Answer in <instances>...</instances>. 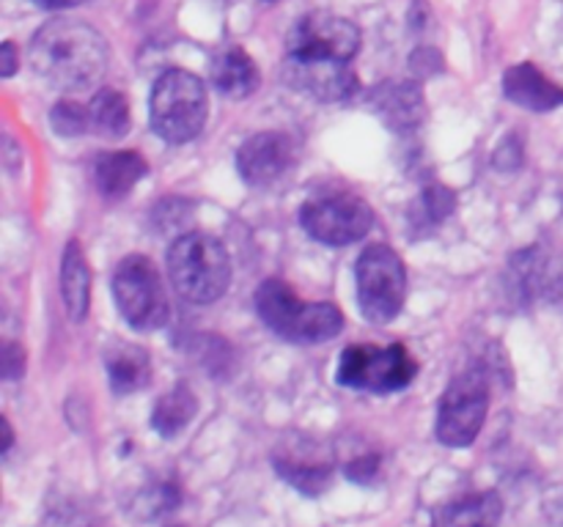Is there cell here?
Returning a JSON list of instances; mask_svg holds the SVG:
<instances>
[{"label": "cell", "mask_w": 563, "mask_h": 527, "mask_svg": "<svg viewBox=\"0 0 563 527\" xmlns=\"http://www.w3.org/2000/svg\"><path fill=\"white\" fill-rule=\"evenodd\" d=\"M25 371V349L14 340H5L3 344V377L16 379Z\"/></svg>", "instance_id": "obj_26"}, {"label": "cell", "mask_w": 563, "mask_h": 527, "mask_svg": "<svg viewBox=\"0 0 563 527\" xmlns=\"http://www.w3.org/2000/svg\"><path fill=\"white\" fill-rule=\"evenodd\" d=\"M418 362L407 351V346H374L355 344L341 351L339 371L335 379L339 384L352 390H366V393H396L405 390L416 379Z\"/></svg>", "instance_id": "obj_7"}, {"label": "cell", "mask_w": 563, "mask_h": 527, "mask_svg": "<svg viewBox=\"0 0 563 527\" xmlns=\"http://www.w3.org/2000/svg\"><path fill=\"white\" fill-rule=\"evenodd\" d=\"M377 467H379L377 456H366V459L352 461V464L346 467V475H350L352 481H357V483H368V481H372L374 472H377Z\"/></svg>", "instance_id": "obj_27"}, {"label": "cell", "mask_w": 563, "mask_h": 527, "mask_svg": "<svg viewBox=\"0 0 563 527\" xmlns=\"http://www.w3.org/2000/svg\"><path fill=\"white\" fill-rule=\"evenodd\" d=\"M454 209H456L454 190H449V187H443V184H429L416 203L418 220H421V223H429V225L443 223L445 217H451V214H454ZM418 220H412V223H418Z\"/></svg>", "instance_id": "obj_24"}, {"label": "cell", "mask_w": 563, "mask_h": 527, "mask_svg": "<svg viewBox=\"0 0 563 527\" xmlns=\"http://www.w3.org/2000/svg\"><path fill=\"white\" fill-rule=\"evenodd\" d=\"M91 110V130L102 137H124L130 132V104L115 88H102L88 104Z\"/></svg>", "instance_id": "obj_23"}, {"label": "cell", "mask_w": 563, "mask_h": 527, "mask_svg": "<svg viewBox=\"0 0 563 527\" xmlns=\"http://www.w3.org/2000/svg\"><path fill=\"white\" fill-rule=\"evenodd\" d=\"M60 300L71 322H82L91 307V267L86 261L80 242H66L60 256Z\"/></svg>", "instance_id": "obj_17"}, {"label": "cell", "mask_w": 563, "mask_h": 527, "mask_svg": "<svg viewBox=\"0 0 563 527\" xmlns=\"http://www.w3.org/2000/svg\"><path fill=\"white\" fill-rule=\"evenodd\" d=\"M555 283H559V272H555L553 256H548L542 247L517 253L509 261V289L515 291L520 302L550 296V289Z\"/></svg>", "instance_id": "obj_15"}, {"label": "cell", "mask_w": 563, "mask_h": 527, "mask_svg": "<svg viewBox=\"0 0 563 527\" xmlns=\"http://www.w3.org/2000/svg\"><path fill=\"white\" fill-rule=\"evenodd\" d=\"M0 423H3V453H9V448L14 445V431H11V426H9V421H5V417Z\"/></svg>", "instance_id": "obj_31"}, {"label": "cell", "mask_w": 563, "mask_h": 527, "mask_svg": "<svg viewBox=\"0 0 563 527\" xmlns=\"http://www.w3.org/2000/svg\"><path fill=\"white\" fill-rule=\"evenodd\" d=\"M357 305L366 322L388 324L401 313L407 300V269L390 245H368L355 264Z\"/></svg>", "instance_id": "obj_6"}, {"label": "cell", "mask_w": 563, "mask_h": 527, "mask_svg": "<svg viewBox=\"0 0 563 527\" xmlns=\"http://www.w3.org/2000/svg\"><path fill=\"white\" fill-rule=\"evenodd\" d=\"M198 412V399L187 384H176L168 393L159 395V401L152 410V428L159 437L170 439L185 431Z\"/></svg>", "instance_id": "obj_21"}, {"label": "cell", "mask_w": 563, "mask_h": 527, "mask_svg": "<svg viewBox=\"0 0 563 527\" xmlns=\"http://www.w3.org/2000/svg\"><path fill=\"white\" fill-rule=\"evenodd\" d=\"M504 516V500L498 492L465 494L434 511L432 527H498Z\"/></svg>", "instance_id": "obj_18"}, {"label": "cell", "mask_w": 563, "mask_h": 527, "mask_svg": "<svg viewBox=\"0 0 563 527\" xmlns=\"http://www.w3.org/2000/svg\"><path fill=\"white\" fill-rule=\"evenodd\" d=\"M504 97L531 113H550L563 104V86L550 80L537 64H517L504 75Z\"/></svg>", "instance_id": "obj_13"}, {"label": "cell", "mask_w": 563, "mask_h": 527, "mask_svg": "<svg viewBox=\"0 0 563 527\" xmlns=\"http://www.w3.org/2000/svg\"><path fill=\"white\" fill-rule=\"evenodd\" d=\"M27 58L33 71L58 91H86L108 71L110 49L97 27L80 20H53L33 33Z\"/></svg>", "instance_id": "obj_1"}, {"label": "cell", "mask_w": 563, "mask_h": 527, "mask_svg": "<svg viewBox=\"0 0 563 527\" xmlns=\"http://www.w3.org/2000/svg\"><path fill=\"white\" fill-rule=\"evenodd\" d=\"M258 318L289 344H324L344 329V313L333 302H302L286 280L269 278L256 291Z\"/></svg>", "instance_id": "obj_2"}, {"label": "cell", "mask_w": 563, "mask_h": 527, "mask_svg": "<svg viewBox=\"0 0 563 527\" xmlns=\"http://www.w3.org/2000/svg\"><path fill=\"white\" fill-rule=\"evenodd\" d=\"M275 470H278V475L284 478L286 483H291L297 492L311 494L313 497V494H319L328 489L333 467H330L328 459L306 461L302 456L286 453V456H275Z\"/></svg>", "instance_id": "obj_22"}, {"label": "cell", "mask_w": 563, "mask_h": 527, "mask_svg": "<svg viewBox=\"0 0 563 527\" xmlns=\"http://www.w3.org/2000/svg\"><path fill=\"white\" fill-rule=\"evenodd\" d=\"M148 173L146 159L137 152H104L93 165L97 190L110 201H119L126 192L135 190L137 181Z\"/></svg>", "instance_id": "obj_19"}, {"label": "cell", "mask_w": 563, "mask_h": 527, "mask_svg": "<svg viewBox=\"0 0 563 527\" xmlns=\"http://www.w3.org/2000/svg\"><path fill=\"white\" fill-rule=\"evenodd\" d=\"M0 75L3 77H11L16 71V53H14V44L11 42H3V47H0Z\"/></svg>", "instance_id": "obj_28"}, {"label": "cell", "mask_w": 563, "mask_h": 527, "mask_svg": "<svg viewBox=\"0 0 563 527\" xmlns=\"http://www.w3.org/2000/svg\"><path fill=\"white\" fill-rule=\"evenodd\" d=\"M550 514H553V519L563 527V492L559 494V500H553V505H550Z\"/></svg>", "instance_id": "obj_30"}, {"label": "cell", "mask_w": 563, "mask_h": 527, "mask_svg": "<svg viewBox=\"0 0 563 527\" xmlns=\"http://www.w3.org/2000/svg\"><path fill=\"white\" fill-rule=\"evenodd\" d=\"M489 410V373L484 362H473L456 373L438 404L434 434L445 448H467L482 434Z\"/></svg>", "instance_id": "obj_5"}, {"label": "cell", "mask_w": 563, "mask_h": 527, "mask_svg": "<svg viewBox=\"0 0 563 527\" xmlns=\"http://www.w3.org/2000/svg\"><path fill=\"white\" fill-rule=\"evenodd\" d=\"M300 148L286 132L269 130L247 137L236 152V170L251 187H269L297 165Z\"/></svg>", "instance_id": "obj_12"}, {"label": "cell", "mask_w": 563, "mask_h": 527, "mask_svg": "<svg viewBox=\"0 0 563 527\" xmlns=\"http://www.w3.org/2000/svg\"><path fill=\"white\" fill-rule=\"evenodd\" d=\"M374 209L361 195L335 192L306 201L300 209V225L311 239L330 247L361 242L374 225Z\"/></svg>", "instance_id": "obj_9"}, {"label": "cell", "mask_w": 563, "mask_h": 527, "mask_svg": "<svg viewBox=\"0 0 563 527\" xmlns=\"http://www.w3.org/2000/svg\"><path fill=\"white\" fill-rule=\"evenodd\" d=\"M113 300L132 329L152 333L168 322V294L157 267L141 253H132L113 272Z\"/></svg>", "instance_id": "obj_8"}, {"label": "cell", "mask_w": 563, "mask_h": 527, "mask_svg": "<svg viewBox=\"0 0 563 527\" xmlns=\"http://www.w3.org/2000/svg\"><path fill=\"white\" fill-rule=\"evenodd\" d=\"M357 49H361L357 25L333 11H311L300 16L286 38V55L295 58L352 60Z\"/></svg>", "instance_id": "obj_10"}, {"label": "cell", "mask_w": 563, "mask_h": 527, "mask_svg": "<svg viewBox=\"0 0 563 527\" xmlns=\"http://www.w3.org/2000/svg\"><path fill=\"white\" fill-rule=\"evenodd\" d=\"M104 371H108V384L115 395L137 393L152 379V360L148 351L126 340H115L104 349Z\"/></svg>", "instance_id": "obj_16"}, {"label": "cell", "mask_w": 563, "mask_h": 527, "mask_svg": "<svg viewBox=\"0 0 563 527\" xmlns=\"http://www.w3.org/2000/svg\"><path fill=\"white\" fill-rule=\"evenodd\" d=\"M168 274L174 289L196 305H209L229 291L231 258L223 242L190 231L168 247Z\"/></svg>", "instance_id": "obj_3"}, {"label": "cell", "mask_w": 563, "mask_h": 527, "mask_svg": "<svg viewBox=\"0 0 563 527\" xmlns=\"http://www.w3.org/2000/svg\"><path fill=\"white\" fill-rule=\"evenodd\" d=\"M209 99L201 77L168 69L157 77L148 99V124L165 143H190L207 126Z\"/></svg>", "instance_id": "obj_4"}, {"label": "cell", "mask_w": 563, "mask_h": 527, "mask_svg": "<svg viewBox=\"0 0 563 527\" xmlns=\"http://www.w3.org/2000/svg\"><path fill=\"white\" fill-rule=\"evenodd\" d=\"M176 527H181V525H176Z\"/></svg>", "instance_id": "obj_32"}, {"label": "cell", "mask_w": 563, "mask_h": 527, "mask_svg": "<svg viewBox=\"0 0 563 527\" xmlns=\"http://www.w3.org/2000/svg\"><path fill=\"white\" fill-rule=\"evenodd\" d=\"M372 108L394 132L416 130L427 115L423 93L416 82H383L374 88Z\"/></svg>", "instance_id": "obj_14"}, {"label": "cell", "mask_w": 563, "mask_h": 527, "mask_svg": "<svg viewBox=\"0 0 563 527\" xmlns=\"http://www.w3.org/2000/svg\"><path fill=\"white\" fill-rule=\"evenodd\" d=\"M33 3L42 5V9H69V5H80L86 0H33Z\"/></svg>", "instance_id": "obj_29"}, {"label": "cell", "mask_w": 563, "mask_h": 527, "mask_svg": "<svg viewBox=\"0 0 563 527\" xmlns=\"http://www.w3.org/2000/svg\"><path fill=\"white\" fill-rule=\"evenodd\" d=\"M286 86L297 93L317 99V102H344L352 93H357L361 80L352 71L350 60H328V58H295L286 55L284 69H280Z\"/></svg>", "instance_id": "obj_11"}, {"label": "cell", "mask_w": 563, "mask_h": 527, "mask_svg": "<svg viewBox=\"0 0 563 527\" xmlns=\"http://www.w3.org/2000/svg\"><path fill=\"white\" fill-rule=\"evenodd\" d=\"M212 86L229 99H245L258 88V66L242 47H223L212 58Z\"/></svg>", "instance_id": "obj_20"}, {"label": "cell", "mask_w": 563, "mask_h": 527, "mask_svg": "<svg viewBox=\"0 0 563 527\" xmlns=\"http://www.w3.org/2000/svg\"><path fill=\"white\" fill-rule=\"evenodd\" d=\"M49 124H53V130L58 132L60 137L86 135V132L91 130V110H88V104L66 99V102H58L53 108Z\"/></svg>", "instance_id": "obj_25"}]
</instances>
